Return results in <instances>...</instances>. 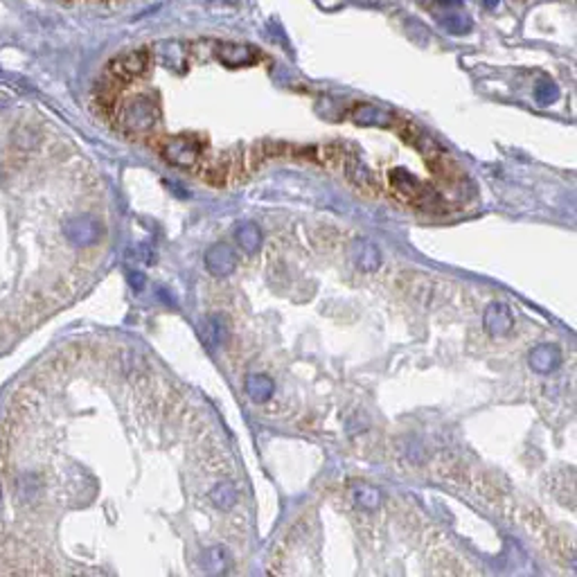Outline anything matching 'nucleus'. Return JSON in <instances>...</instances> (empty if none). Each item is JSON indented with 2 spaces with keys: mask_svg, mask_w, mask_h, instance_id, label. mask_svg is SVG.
<instances>
[{
  "mask_svg": "<svg viewBox=\"0 0 577 577\" xmlns=\"http://www.w3.org/2000/svg\"><path fill=\"white\" fill-rule=\"evenodd\" d=\"M25 158L16 156L10 172L0 185V259H28L25 248V226H30V205L34 196H28L30 185L19 183L25 174ZM66 286L46 282L43 275L21 266H0V349L19 338L32 322L52 309Z\"/></svg>",
  "mask_w": 577,
  "mask_h": 577,
  "instance_id": "f257e3e1",
  "label": "nucleus"
},
{
  "mask_svg": "<svg viewBox=\"0 0 577 577\" xmlns=\"http://www.w3.org/2000/svg\"><path fill=\"white\" fill-rule=\"evenodd\" d=\"M149 143L158 149V154L174 167L181 170H192L199 167V163L203 161L205 145H201L199 136L194 134H183V136H170V138H149Z\"/></svg>",
  "mask_w": 577,
  "mask_h": 577,
  "instance_id": "f03ea898",
  "label": "nucleus"
},
{
  "mask_svg": "<svg viewBox=\"0 0 577 577\" xmlns=\"http://www.w3.org/2000/svg\"><path fill=\"white\" fill-rule=\"evenodd\" d=\"M390 187L395 190V194L401 201H408L410 205H415L426 212H442V199L435 194L433 187H428L426 183L415 178L413 174L406 170H392L390 172Z\"/></svg>",
  "mask_w": 577,
  "mask_h": 577,
  "instance_id": "7ed1b4c3",
  "label": "nucleus"
},
{
  "mask_svg": "<svg viewBox=\"0 0 577 577\" xmlns=\"http://www.w3.org/2000/svg\"><path fill=\"white\" fill-rule=\"evenodd\" d=\"M217 59L226 64L228 68H241V66H253L255 61L262 59V52L244 46V43H226V41H214L212 43Z\"/></svg>",
  "mask_w": 577,
  "mask_h": 577,
  "instance_id": "20e7f679",
  "label": "nucleus"
},
{
  "mask_svg": "<svg viewBox=\"0 0 577 577\" xmlns=\"http://www.w3.org/2000/svg\"><path fill=\"white\" fill-rule=\"evenodd\" d=\"M205 266L212 275H219V277L230 275L235 266H237L235 250L228 246V244H214V246H210L205 253Z\"/></svg>",
  "mask_w": 577,
  "mask_h": 577,
  "instance_id": "39448f33",
  "label": "nucleus"
},
{
  "mask_svg": "<svg viewBox=\"0 0 577 577\" xmlns=\"http://www.w3.org/2000/svg\"><path fill=\"white\" fill-rule=\"evenodd\" d=\"M343 170H345V176L349 178V183L356 185L363 194H377L379 192V183L374 178V174L365 167L361 161H356L354 156H349V158L343 163Z\"/></svg>",
  "mask_w": 577,
  "mask_h": 577,
  "instance_id": "423d86ee",
  "label": "nucleus"
},
{
  "mask_svg": "<svg viewBox=\"0 0 577 577\" xmlns=\"http://www.w3.org/2000/svg\"><path fill=\"white\" fill-rule=\"evenodd\" d=\"M483 325L487 329V334H492V336H505V334H510V329L514 325V320H512V311L505 307V304L501 302H492L487 307L485 311V316H483Z\"/></svg>",
  "mask_w": 577,
  "mask_h": 577,
  "instance_id": "0eeeda50",
  "label": "nucleus"
},
{
  "mask_svg": "<svg viewBox=\"0 0 577 577\" xmlns=\"http://www.w3.org/2000/svg\"><path fill=\"white\" fill-rule=\"evenodd\" d=\"M349 118L361 127H390L397 120L390 111L381 107H372V104H358L349 113Z\"/></svg>",
  "mask_w": 577,
  "mask_h": 577,
  "instance_id": "6e6552de",
  "label": "nucleus"
},
{
  "mask_svg": "<svg viewBox=\"0 0 577 577\" xmlns=\"http://www.w3.org/2000/svg\"><path fill=\"white\" fill-rule=\"evenodd\" d=\"M528 363L535 372L548 374V372H553V370L559 368V363H562V352H559L557 345H550V343L537 345L528 354Z\"/></svg>",
  "mask_w": 577,
  "mask_h": 577,
  "instance_id": "1a4fd4ad",
  "label": "nucleus"
},
{
  "mask_svg": "<svg viewBox=\"0 0 577 577\" xmlns=\"http://www.w3.org/2000/svg\"><path fill=\"white\" fill-rule=\"evenodd\" d=\"M349 253H352V259H354L356 268L372 273V271H377L381 266V253L368 239H356L352 244V248H349Z\"/></svg>",
  "mask_w": 577,
  "mask_h": 577,
  "instance_id": "9d476101",
  "label": "nucleus"
},
{
  "mask_svg": "<svg viewBox=\"0 0 577 577\" xmlns=\"http://www.w3.org/2000/svg\"><path fill=\"white\" fill-rule=\"evenodd\" d=\"M235 237H237L239 248L246 253H257L262 246V230L253 221L239 223L237 230H235Z\"/></svg>",
  "mask_w": 577,
  "mask_h": 577,
  "instance_id": "9b49d317",
  "label": "nucleus"
},
{
  "mask_svg": "<svg viewBox=\"0 0 577 577\" xmlns=\"http://www.w3.org/2000/svg\"><path fill=\"white\" fill-rule=\"evenodd\" d=\"M273 379H268L266 374H250L246 379V392L253 401H266L273 395Z\"/></svg>",
  "mask_w": 577,
  "mask_h": 577,
  "instance_id": "f8f14e48",
  "label": "nucleus"
},
{
  "mask_svg": "<svg viewBox=\"0 0 577 577\" xmlns=\"http://www.w3.org/2000/svg\"><path fill=\"white\" fill-rule=\"evenodd\" d=\"M210 501H212L217 508L230 510L235 501H237V492H235V487L230 483H219L210 489Z\"/></svg>",
  "mask_w": 577,
  "mask_h": 577,
  "instance_id": "ddd939ff",
  "label": "nucleus"
},
{
  "mask_svg": "<svg viewBox=\"0 0 577 577\" xmlns=\"http://www.w3.org/2000/svg\"><path fill=\"white\" fill-rule=\"evenodd\" d=\"M352 498H354V503L358 505V508H363V510H374V508H379V503H381L379 492L370 485L352 487Z\"/></svg>",
  "mask_w": 577,
  "mask_h": 577,
  "instance_id": "4468645a",
  "label": "nucleus"
},
{
  "mask_svg": "<svg viewBox=\"0 0 577 577\" xmlns=\"http://www.w3.org/2000/svg\"><path fill=\"white\" fill-rule=\"evenodd\" d=\"M442 25H444V28H447L451 34H467V32L471 30V21L467 19V16H462V14L444 16Z\"/></svg>",
  "mask_w": 577,
  "mask_h": 577,
  "instance_id": "2eb2a0df",
  "label": "nucleus"
},
{
  "mask_svg": "<svg viewBox=\"0 0 577 577\" xmlns=\"http://www.w3.org/2000/svg\"><path fill=\"white\" fill-rule=\"evenodd\" d=\"M559 98V91H557V86L553 84V82H541L539 86H537V100L541 102V104H553L555 100Z\"/></svg>",
  "mask_w": 577,
  "mask_h": 577,
  "instance_id": "dca6fc26",
  "label": "nucleus"
},
{
  "mask_svg": "<svg viewBox=\"0 0 577 577\" xmlns=\"http://www.w3.org/2000/svg\"><path fill=\"white\" fill-rule=\"evenodd\" d=\"M442 5H458V0H438Z\"/></svg>",
  "mask_w": 577,
  "mask_h": 577,
  "instance_id": "f3484780",
  "label": "nucleus"
},
{
  "mask_svg": "<svg viewBox=\"0 0 577 577\" xmlns=\"http://www.w3.org/2000/svg\"><path fill=\"white\" fill-rule=\"evenodd\" d=\"M485 5H487V7H496L498 0H485Z\"/></svg>",
  "mask_w": 577,
  "mask_h": 577,
  "instance_id": "a211bd4d",
  "label": "nucleus"
}]
</instances>
